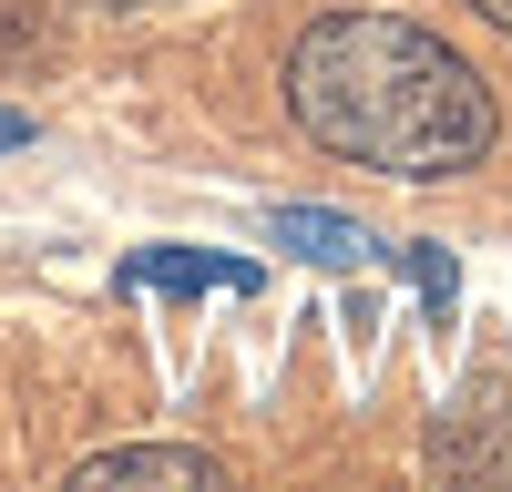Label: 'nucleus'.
<instances>
[{
	"label": "nucleus",
	"instance_id": "obj_1",
	"mask_svg": "<svg viewBox=\"0 0 512 492\" xmlns=\"http://www.w3.org/2000/svg\"><path fill=\"white\" fill-rule=\"evenodd\" d=\"M287 113L308 123V144H328L338 164L431 185L482 164L502 113L482 93V72L451 52L441 31L390 21V11H338L318 31H297L287 52Z\"/></svg>",
	"mask_w": 512,
	"mask_h": 492
},
{
	"label": "nucleus",
	"instance_id": "obj_2",
	"mask_svg": "<svg viewBox=\"0 0 512 492\" xmlns=\"http://www.w3.org/2000/svg\"><path fill=\"white\" fill-rule=\"evenodd\" d=\"M113 482H175V492H216L226 472L205 462L185 441H123V451H93V462H72V492H113Z\"/></svg>",
	"mask_w": 512,
	"mask_h": 492
},
{
	"label": "nucleus",
	"instance_id": "obj_3",
	"mask_svg": "<svg viewBox=\"0 0 512 492\" xmlns=\"http://www.w3.org/2000/svg\"><path fill=\"white\" fill-rule=\"evenodd\" d=\"M267 236L287 246V257H318V267H369V257H379V236L349 226V216H328V205H277Z\"/></svg>",
	"mask_w": 512,
	"mask_h": 492
},
{
	"label": "nucleus",
	"instance_id": "obj_4",
	"mask_svg": "<svg viewBox=\"0 0 512 492\" xmlns=\"http://www.w3.org/2000/svg\"><path fill=\"white\" fill-rule=\"evenodd\" d=\"M123 287H175V298H195V287H226V298H246L256 267H246V257H195V246H144V257L123 267Z\"/></svg>",
	"mask_w": 512,
	"mask_h": 492
},
{
	"label": "nucleus",
	"instance_id": "obj_5",
	"mask_svg": "<svg viewBox=\"0 0 512 492\" xmlns=\"http://www.w3.org/2000/svg\"><path fill=\"white\" fill-rule=\"evenodd\" d=\"M400 267H410V287L431 298V318H451V298H461V267L441 257V246H400Z\"/></svg>",
	"mask_w": 512,
	"mask_h": 492
},
{
	"label": "nucleus",
	"instance_id": "obj_6",
	"mask_svg": "<svg viewBox=\"0 0 512 492\" xmlns=\"http://www.w3.org/2000/svg\"><path fill=\"white\" fill-rule=\"evenodd\" d=\"M11 144H31V123H21V113H0V154H11Z\"/></svg>",
	"mask_w": 512,
	"mask_h": 492
},
{
	"label": "nucleus",
	"instance_id": "obj_7",
	"mask_svg": "<svg viewBox=\"0 0 512 492\" xmlns=\"http://www.w3.org/2000/svg\"><path fill=\"white\" fill-rule=\"evenodd\" d=\"M472 11H482V21H502V31H512V0H472Z\"/></svg>",
	"mask_w": 512,
	"mask_h": 492
},
{
	"label": "nucleus",
	"instance_id": "obj_8",
	"mask_svg": "<svg viewBox=\"0 0 512 492\" xmlns=\"http://www.w3.org/2000/svg\"><path fill=\"white\" fill-rule=\"evenodd\" d=\"M93 11H144V0H93Z\"/></svg>",
	"mask_w": 512,
	"mask_h": 492
}]
</instances>
